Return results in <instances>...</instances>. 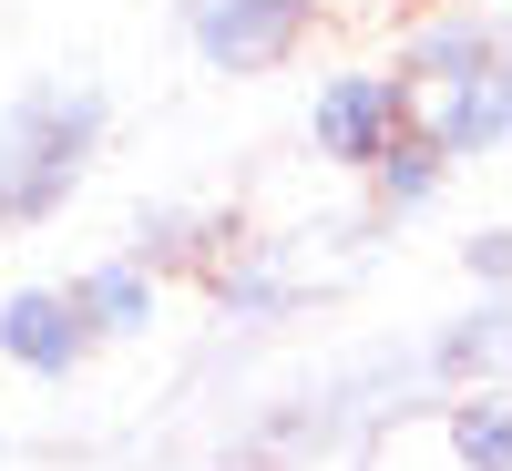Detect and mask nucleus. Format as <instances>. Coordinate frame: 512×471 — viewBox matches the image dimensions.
I'll list each match as a JSON object with an SVG mask.
<instances>
[{
	"label": "nucleus",
	"mask_w": 512,
	"mask_h": 471,
	"mask_svg": "<svg viewBox=\"0 0 512 471\" xmlns=\"http://www.w3.org/2000/svg\"><path fill=\"white\" fill-rule=\"evenodd\" d=\"M441 451H451V471H512V390L502 379H472V390L441 400Z\"/></svg>",
	"instance_id": "1a4fd4ad"
},
{
	"label": "nucleus",
	"mask_w": 512,
	"mask_h": 471,
	"mask_svg": "<svg viewBox=\"0 0 512 471\" xmlns=\"http://www.w3.org/2000/svg\"><path fill=\"white\" fill-rule=\"evenodd\" d=\"M502 236H512V226H502V216H482V226H472V236H461V277H472V287H482V297H502Z\"/></svg>",
	"instance_id": "9d476101"
},
{
	"label": "nucleus",
	"mask_w": 512,
	"mask_h": 471,
	"mask_svg": "<svg viewBox=\"0 0 512 471\" xmlns=\"http://www.w3.org/2000/svg\"><path fill=\"white\" fill-rule=\"evenodd\" d=\"M62 297H72V318L93 328V349H134V338H154V318H164V267H144L134 246H113L93 267H72Z\"/></svg>",
	"instance_id": "423d86ee"
},
{
	"label": "nucleus",
	"mask_w": 512,
	"mask_h": 471,
	"mask_svg": "<svg viewBox=\"0 0 512 471\" xmlns=\"http://www.w3.org/2000/svg\"><path fill=\"white\" fill-rule=\"evenodd\" d=\"M0 369L41 379V390H62V379L93 369V328L72 318L62 277H21V287H0Z\"/></svg>",
	"instance_id": "39448f33"
},
{
	"label": "nucleus",
	"mask_w": 512,
	"mask_h": 471,
	"mask_svg": "<svg viewBox=\"0 0 512 471\" xmlns=\"http://www.w3.org/2000/svg\"><path fill=\"white\" fill-rule=\"evenodd\" d=\"M318 11H328V0H175V41L205 72L256 82V72H277V62L308 52Z\"/></svg>",
	"instance_id": "f03ea898"
},
{
	"label": "nucleus",
	"mask_w": 512,
	"mask_h": 471,
	"mask_svg": "<svg viewBox=\"0 0 512 471\" xmlns=\"http://www.w3.org/2000/svg\"><path fill=\"white\" fill-rule=\"evenodd\" d=\"M297 134H308V154L328 164V175H369V164L390 154V134H400V82L379 62H328L308 82Z\"/></svg>",
	"instance_id": "7ed1b4c3"
},
{
	"label": "nucleus",
	"mask_w": 512,
	"mask_h": 471,
	"mask_svg": "<svg viewBox=\"0 0 512 471\" xmlns=\"http://www.w3.org/2000/svg\"><path fill=\"white\" fill-rule=\"evenodd\" d=\"M400 82V93H420V82H461V72H512V41H502V0H431L400 52L379 62Z\"/></svg>",
	"instance_id": "20e7f679"
},
{
	"label": "nucleus",
	"mask_w": 512,
	"mask_h": 471,
	"mask_svg": "<svg viewBox=\"0 0 512 471\" xmlns=\"http://www.w3.org/2000/svg\"><path fill=\"white\" fill-rule=\"evenodd\" d=\"M113 144V82L93 62H52L0 103V246L41 236L72 216V195L93 185V164Z\"/></svg>",
	"instance_id": "f257e3e1"
},
{
	"label": "nucleus",
	"mask_w": 512,
	"mask_h": 471,
	"mask_svg": "<svg viewBox=\"0 0 512 471\" xmlns=\"http://www.w3.org/2000/svg\"><path fill=\"white\" fill-rule=\"evenodd\" d=\"M502 338H512V308L502 297H472V308H451L431 338L410 349V379L420 390H472V379H502Z\"/></svg>",
	"instance_id": "0eeeda50"
},
{
	"label": "nucleus",
	"mask_w": 512,
	"mask_h": 471,
	"mask_svg": "<svg viewBox=\"0 0 512 471\" xmlns=\"http://www.w3.org/2000/svg\"><path fill=\"white\" fill-rule=\"evenodd\" d=\"M359 185H369V216H379V226L400 236V226H420V216H431V205L451 195V164H441V154L420 144L410 123H400V134H390V154H379V164H369Z\"/></svg>",
	"instance_id": "6e6552de"
}]
</instances>
